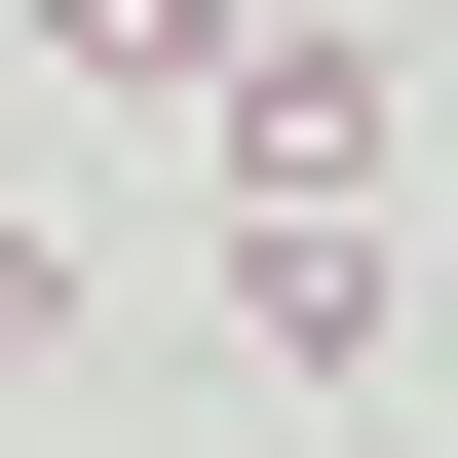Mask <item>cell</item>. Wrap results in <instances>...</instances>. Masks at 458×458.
I'll list each match as a JSON object with an SVG mask.
<instances>
[{
    "label": "cell",
    "mask_w": 458,
    "mask_h": 458,
    "mask_svg": "<svg viewBox=\"0 0 458 458\" xmlns=\"http://www.w3.org/2000/svg\"><path fill=\"white\" fill-rule=\"evenodd\" d=\"M382 267H420V229H382V191H267V229H229V344L306 382V344H382Z\"/></svg>",
    "instance_id": "cell-1"
},
{
    "label": "cell",
    "mask_w": 458,
    "mask_h": 458,
    "mask_svg": "<svg viewBox=\"0 0 458 458\" xmlns=\"http://www.w3.org/2000/svg\"><path fill=\"white\" fill-rule=\"evenodd\" d=\"M229 191H382V38H267L229 77Z\"/></svg>",
    "instance_id": "cell-2"
},
{
    "label": "cell",
    "mask_w": 458,
    "mask_h": 458,
    "mask_svg": "<svg viewBox=\"0 0 458 458\" xmlns=\"http://www.w3.org/2000/svg\"><path fill=\"white\" fill-rule=\"evenodd\" d=\"M38 344H77V306H38V229H0V382H38Z\"/></svg>",
    "instance_id": "cell-4"
},
{
    "label": "cell",
    "mask_w": 458,
    "mask_h": 458,
    "mask_svg": "<svg viewBox=\"0 0 458 458\" xmlns=\"http://www.w3.org/2000/svg\"><path fill=\"white\" fill-rule=\"evenodd\" d=\"M420 267H458V191H420Z\"/></svg>",
    "instance_id": "cell-5"
},
{
    "label": "cell",
    "mask_w": 458,
    "mask_h": 458,
    "mask_svg": "<svg viewBox=\"0 0 458 458\" xmlns=\"http://www.w3.org/2000/svg\"><path fill=\"white\" fill-rule=\"evenodd\" d=\"M38 38H77L114 114H229V77H267V0H38Z\"/></svg>",
    "instance_id": "cell-3"
}]
</instances>
